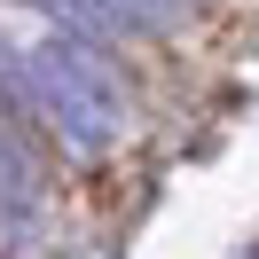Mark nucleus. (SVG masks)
Masks as SVG:
<instances>
[{"mask_svg": "<svg viewBox=\"0 0 259 259\" xmlns=\"http://www.w3.org/2000/svg\"><path fill=\"white\" fill-rule=\"evenodd\" d=\"M24 102L63 134L79 157H102V149L126 134V87H118L110 55L87 48V39H39L24 55Z\"/></svg>", "mask_w": 259, "mask_h": 259, "instance_id": "obj_1", "label": "nucleus"}, {"mask_svg": "<svg viewBox=\"0 0 259 259\" xmlns=\"http://www.w3.org/2000/svg\"><path fill=\"white\" fill-rule=\"evenodd\" d=\"M118 16L142 24V32H189V24H196V0H118Z\"/></svg>", "mask_w": 259, "mask_h": 259, "instance_id": "obj_2", "label": "nucleus"}, {"mask_svg": "<svg viewBox=\"0 0 259 259\" xmlns=\"http://www.w3.org/2000/svg\"><path fill=\"white\" fill-rule=\"evenodd\" d=\"M0 95H8V102H24V63H16L8 48H0Z\"/></svg>", "mask_w": 259, "mask_h": 259, "instance_id": "obj_3", "label": "nucleus"}]
</instances>
